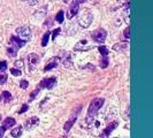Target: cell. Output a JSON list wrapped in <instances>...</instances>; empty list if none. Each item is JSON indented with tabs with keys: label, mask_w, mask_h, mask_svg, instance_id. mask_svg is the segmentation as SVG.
<instances>
[{
	"label": "cell",
	"mask_w": 153,
	"mask_h": 138,
	"mask_svg": "<svg viewBox=\"0 0 153 138\" xmlns=\"http://www.w3.org/2000/svg\"><path fill=\"white\" fill-rule=\"evenodd\" d=\"M104 98H96L92 100V103L90 104V106H89V111H88V117L90 119V120H92L94 116H96V114L98 113V111L102 108V106L104 105Z\"/></svg>",
	"instance_id": "obj_1"
},
{
	"label": "cell",
	"mask_w": 153,
	"mask_h": 138,
	"mask_svg": "<svg viewBox=\"0 0 153 138\" xmlns=\"http://www.w3.org/2000/svg\"><path fill=\"white\" fill-rule=\"evenodd\" d=\"M17 37L24 42H28L31 37V30L28 28V26H21L16 30Z\"/></svg>",
	"instance_id": "obj_2"
},
{
	"label": "cell",
	"mask_w": 153,
	"mask_h": 138,
	"mask_svg": "<svg viewBox=\"0 0 153 138\" xmlns=\"http://www.w3.org/2000/svg\"><path fill=\"white\" fill-rule=\"evenodd\" d=\"M106 31L105 30H102V29H98V30H94L92 34H91V37H92V39H93L94 42H97V43H104L105 42V39H106Z\"/></svg>",
	"instance_id": "obj_3"
},
{
	"label": "cell",
	"mask_w": 153,
	"mask_h": 138,
	"mask_svg": "<svg viewBox=\"0 0 153 138\" xmlns=\"http://www.w3.org/2000/svg\"><path fill=\"white\" fill-rule=\"evenodd\" d=\"M55 83H57V78L55 77H49V78L43 79L42 82H40V84H39V86L45 87V89H52L53 86L55 85Z\"/></svg>",
	"instance_id": "obj_4"
},
{
	"label": "cell",
	"mask_w": 153,
	"mask_h": 138,
	"mask_svg": "<svg viewBox=\"0 0 153 138\" xmlns=\"http://www.w3.org/2000/svg\"><path fill=\"white\" fill-rule=\"evenodd\" d=\"M78 9H79V6H78V2L75 1V2H73L71 5H70V8L68 10V14H67V17L68 18H73V17L76 15L77 13H78Z\"/></svg>",
	"instance_id": "obj_5"
},
{
	"label": "cell",
	"mask_w": 153,
	"mask_h": 138,
	"mask_svg": "<svg viewBox=\"0 0 153 138\" xmlns=\"http://www.w3.org/2000/svg\"><path fill=\"white\" fill-rule=\"evenodd\" d=\"M38 123H39V119H38L37 116H32V117H30L29 120L26 121L24 128H26V129H31V128L36 127Z\"/></svg>",
	"instance_id": "obj_6"
},
{
	"label": "cell",
	"mask_w": 153,
	"mask_h": 138,
	"mask_svg": "<svg viewBox=\"0 0 153 138\" xmlns=\"http://www.w3.org/2000/svg\"><path fill=\"white\" fill-rule=\"evenodd\" d=\"M10 43H12V45H13V46H15L16 48H20V47H23V46L26 45V42L22 40V39H20L18 37L13 36V37L10 38Z\"/></svg>",
	"instance_id": "obj_7"
},
{
	"label": "cell",
	"mask_w": 153,
	"mask_h": 138,
	"mask_svg": "<svg viewBox=\"0 0 153 138\" xmlns=\"http://www.w3.org/2000/svg\"><path fill=\"white\" fill-rule=\"evenodd\" d=\"M59 65V58H53L50 60V62L45 66V68H44V71H49V70H51V69L55 68L57 66Z\"/></svg>",
	"instance_id": "obj_8"
},
{
	"label": "cell",
	"mask_w": 153,
	"mask_h": 138,
	"mask_svg": "<svg viewBox=\"0 0 153 138\" xmlns=\"http://www.w3.org/2000/svg\"><path fill=\"white\" fill-rule=\"evenodd\" d=\"M28 61H29V66H30V67H32V66H36V65L39 62V58H38V55H37V54L31 53V54H29V55H28Z\"/></svg>",
	"instance_id": "obj_9"
},
{
	"label": "cell",
	"mask_w": 153,
	"mask_h": 138,
	"mask_svg": "<svg viewBox=\"0 0 153 138\" xmlns=\"http://www.w3.org/2000/svg\"><path fill=\"white\" fill-rule=\"evenodd\" d=\"M116 127H118V122H116V121H113V122H111L110 124H107L106 129H105V131H104L105 136H108V135H110V134H111L112 131L115 129Z\"/></svg>",
	"instance_id": "obj_10"
},
{
	"label": "cell",
	"mask_w": 153,
	"mask_h": 138,
	"mask_svg": "<svg viewBox=\"0 0 153 138\" xmlns=\"http://www.w3.org/2000/svg\"><path fill=\"white\" fill-rule=\"evenodd\" d=\"M2 124H4L2 127H4L5 129H9V128H12V127L15 124V120H14L13 117H7L6 120L4 121V123H2Z\"/></svg>",
	"instance_id": "obj_11"
},
{
	"label": "cell",
	"mask_w": 153,
	"mask_h": 138,
	"mask_svg": "<svg viewBox=\"0 0 153 138\" xmlns=\"http://www.w3.org/2000/svg\"><path fill=\"white\" fill-rule=\"evenodd\" d=\"M22 131H23V128L20 126V127H16L15 129L12 130V132H10V134H12V136H13V137L17 138V137H20V136L22 135Z\"/></svg>",
	"instance_id": "obj_12"
},
{
	"label": "cell",
	"mask_w": 153,
	"mask_h": 138,
	"mask_svg": "<svg viewBox=\"0 0 153 138\" xmlns=\"http://www.w3.org/2000/svg\"><path fill=\"white\" fill-rule=\"evenodd\" d=\"M75 120H76V115H74V117H73L71 120H69V121L66 122V124H65V130H66V131H69V129L73 127V124H74Z\"/></svg>",
	"instance_id": "obj_13"
},
{
	"label": "cell",
	"mask_w": 153,
	"mask_h": 138,
	"mask_svg": "<svg viewBox=\"0 0 153 138\" xmlns=\"http://www.w3.org/2000/svg\"><path fill=\"white\" fill-rule=\"evenodd\" d=\"M7 54H8L9 57H16L17 54V48L15 46H12V47H8V50H7Z\"/></svg>",
	"instance_id": "obj_14"
},
{
	"label": "cell",
	"mask_w": 153,
	"mask_h": 138,
	"mask_svg": "<svg viewBox=\"0 0 153 138\" xmlns=\"http://www.w3.org/2000/svg\"><path fill=\"white\" fill-rule=\"evenodd\" d=\"M50 32H46V34L43 36V39H42V46H46L47 43H49V38H50Z\"/></svg>",
	"instance_id": "obj_15"
},
{
	"label": "cell",
	"mask_w": 153,
	"mask_h": 138,
	"mask_svg": "<svg viewBox=\"0 0 153 138\" xmlns=\"http://www.w3.org/2000/svg\"><path fill=\"white\" fill-rule=\"evenodd\" d=\"M98 51H99V53H100L102 55H104V57L108 55V50H107L106 46H99V47H98Z\"/></svg>",
	"instance_id": "obj_16"
},
{
	"label": "cell",
	"mask_w": 153,
	"mask_h": 138,
	"mask_svg": "<svg viewBox=\"0 0 153 138\" xmlns=\"http://www.w3.org/2000/svg\"><path fill=\"white\" fill-rule=\"evenodd\" d=\"M63 18H65V14H63L62 10H60L59 13L57 14V16H55V20H57L59 23H62V22H63Z\"/></svg>",
	"instance_id": "obj_17"
},
{
	"label": "cell",
	"mask_w": 153,
	"mask_h": 138,
	"mask_svg": "<svg viewBox=\"0 0 153 138\" xmlns=\"http://www.w3.org/2000/svg\"><path fill=\"white\" fill-rule=\"evenodd\" d=\"M85 45H88V43H86V40H82V42H79V43L77 44L76 47H75V48H78V47H79V50H81V51H85V50H86Z\"/></svg>",
	"instance_id": "obj_18"
},
{
	"label": "cell",
	"mask_w": 153,
	"mask_h": 138,
	"mask_svg": "<svg viewBox=\"0 0 153 138\" xmlns=\"http://www.w3.org/2000/svg\"><path fill=\"white\" fill-rule=\"evenodd\" d=\"M2 97H4V99H5L6 103H8V101L12 100V95L9 93L8 91H4V92H2Z\"/></svg>",
	"instance_id": "obj_19"
},
{
	"label": "cell",
	"mask_w": 153,
	"mask_h": 138,
	"mask_svg": "<svg viewBox=\"0 0 153 138\" xmlns=\"http://www.w3.org/2000/svg\"><path fill=\"white\" fill-rule=\"evenodd\" d=\"M107 66H108V59L107 58H102L100 60V67L102 68H107Z\"/></svg>",
	"instance_id": "obj_20"
},
{
	"label": "cell",
	"mask_w": 153,
	"mask_h": 138,
	"mask_svg": "<svg viewBox=\"0 0 153 138\" xmlns=\"http://www.w3.org/2000/svg\"><path fill=\"white\" fill-rule=\"evenodd\" d=\"M10 73H12V75H14V76H21V70H18L16 68H12L10 69Z\"/></svg>",
	"instance_id": "obj_21"
},
{
	"label": "cell",
	"mask_w": 153,
	"mask_h": 138,
	"mask_svg": "<svg viewBox=\"0 0 153 138\" xmlns=\"http://www.w3.org/2000/svg\"><path fill=\"white\" fill-rule=\"evenodd\" d=\"M28 86H29V83H28V81H26V79L21 81V83H20V87H21V89L26 90V89H28Z\"/></svg>",
	"instance_id": "obj_22"
},
{
	"label": "cell",
	"mask_w": 153,
	"mask_h": 138,
	"mask_svg": "<svg viewBox=\"0 0 153 138\" xmlns=\"http://www.w3.org/2000/svg\"><path fill=\"white\" fill-rule=\"evenodd\" d=\"M39 90H40V87H37V89H36V91H35V92H32V93L30 95V99H29L30 101H31V100H34L35 98H36V95L39 93Z\"/></svg>",
	"instance_id": "obj_23"
},
{
	"label": "cell",
	"mask_w": 153,
	"mask_h": 138,
	"mask_svg": "<svg viewBox=\"0 0 153 138\" xmlns=\"http://www.w3.org/2000/svg\"><path fill=\"white\" fill-rule=\"evenodd\" d=\"M7 69V62L6 61H0V70L5 71Z\"/></svg>",
	"instance_id": "obj_24"
},
{
	"label": "cell",
	"mask_w": 153,
	"mask_h": 138,
	"mask_svg": "<svg viewBox=\"0 0 153 138\" xmlns=\"http://www.w3.org/2000/svg\"><path fill=\"white\" fill-rule=\"evenodd\" d=\"M6 82H7V76H6V75H4V74H1V75H0V85L5 84Z\"/></svg>",
	"instance_id": "obj_25"
},
{
	"label": "cell",
	"mask_w": 153,
	"mask_h": 138,
	"mask_svg": "<svg viewBox=\"0 0 153 138\" xmlns=\"http://www.w3.org/2000/svg\"><path fill=\"white\" fill-rule=\"evenodd\" d=\"M28 108H29V107H28V105H23V106H22V108L18 111V113H20V114H22V113L26 112V111H28Z\"/></svg>",
	"instance_id": "obj_26"
},
{
	"label": "cell",
	"mask_w": 153,
	"mask_h": 138,
	"mask_svg": "<svg viewBox=\"0 0 153 138\" xmlns=\"http://www.w3.org/2000/svg\"><path fill=\"white\" fill-rule=\"evenodd\" d=\"M60 31H61L60 29H55V30H54V32H53V36H52V39H54V38L60 34Z\"/></svg>",
	"instance_id": "obj_27"
},
{
	"label": "cell",
	"mask_w": 153,
	"mask_h": 138,
	"mask_svg": "<svg viewBox=\"0 0 153 138\" xmlns=\"http://www.w3.org/2000/svg\"><path fill=\"white\" fill-rule=\"evenodd\" d=\"M129 31H130V28L128 26L127 29L124 30V37H126V38H129V37H130V34H129Z\"/></svg>",
	"instance_id": "obj_28"
},
{
	"label": "cell",
	"mask_w": 153,
	"mask_h": 138,
	"mask_svg": "<svg viewBox=\"0 0 153 138\" xmlns=\"http://www.w3.org/2000/svg\"><path fill=\"white\" fill-rule=\"evenodd\" d=\"M5 128L4 127H0V138H2V136H4V134H5Z\"/></svg>",
	"instance_id": "obj_29"
},
{
	"label": "cell",
	"mask_w": 153,
	"mask_h": 138,
	"mask_svg": "<svg viewBox=\"0 0 153 138\" xmlns=\"http://www.w3.org/2000/svg\"><path fill=\"white\" fill-rule=\"evenodd\" d=\"M15 66H16V67H22V66H23V62H22V61H16Z\"/></svg>",
	"instance_id": "obj_30"
},
{
	"label": "cell",
	"mask_w": 153,
	"mask_h": 138,
	"mask_svg": "<svg viewBox=\"0 0 153 138\" xmlns=\"http://www.w3.org/2000/svg\"><path fill=\"white\" fill-rule=\"evenodd\" d=\"M77 2H79V4H82V2H84V1H86V0H76Z\"/></svg>",
	"instance_id": "obj_31"
},
{
	"label": "cell",
	"mask_w": 153,
	"mask_h": 138,
	"mask_svg": "<svg viewBox=\"0 0 153 138\" xmlns=\"http://www.w3.org/2000/svg\"><path fill=\"white\" fill-rule=\"evenodd\" d=\"M63 1H65V2H69V1H70V0H63Z\"/></svg>",
	"instance_id": "obj_32"
},
{
	"label": "cell",
	"mask_w": 153,
	"mask_h": 138,
	"mask_svg": "<svg viewBox=\"0 0 153 138\" xmlns=\"http://www.w3.org/2000/svg\"><path fill=\"white\" fill-rule=\"evenodd\" d=\"M0 120H1V115H0Z\"/></svg>",
	"instance_id": "obj_33"
},
{
	"label": "cell",
	"mask_w": 153,
	"mask_h": 138,
	"mask_svg": "<svg viewBox=\"0 0 153 138\" xmlns=\"http://www.w3.org/2000/svg\"><path fill=\"white\" fill-rule=\"evenodd\" d=\"M0 100H1V97H0Z\"/></svg>",
	"instance_id": "obj_34"
}]
</instances>
